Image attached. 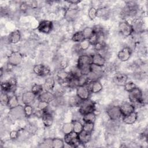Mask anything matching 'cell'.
I'll return each instance as SVG.
<instances>
[{
	"label": "cell",
	"mask_w": 148,
	"mask_h": 148,
	"mask_svg": "<svg viewBox=\"0 0 148 148\" xmlns=\"http://www.w3.org/2000/svg\"><path fill=\"white\" fill-rule=\"evenodd\" d=\"M91 64V56L87 54H82L79 57L76 66L80 70L83 75H88L90 72Z\"/></svg>",
	"instance_id": "cell-1"
},
{
	"label": "cell",
	"mask_w": 148,
	"mask_h": 148,
	"mask_svg": "<svg viewBox=\"0 0 148 148\" xmlns=\"http://www.w3.org/2000/svg\"><path fill=\"white\" fill-rule=\"evenodd\" d=\"M105 72V66H99L91 64L90 65V72L87 75L89 82L98 80Z\"/></svg>",
	"instance_id": "cell-2"
},
{
	"label": "cell",
	"mask_w": 148,
	"mask_h": 148,
	"mask_svg": "<svg viewBox=\"0 0 148 148\" xmlns=\"http://www.w3.org/2000/svg\"><path fill=\"white\" fill-rule=\"evenodd\" d=\"M95 103L90 99L83 100L79 106V112L83 116L85 114L94 112Z\"/></svg>",
	"instance_id": "cell-3"
},
{
	"label": "cell",
	"mask_w": 148,
	"mask_h": 148,
	"mask_svg": "<svg viewBox=\"0 0 148 148\" xmlns=\"http://www.w3.org/2000/svg\"><path fill=\"white\" fill-rule=\"evenodd\" d=\"M138 10V6L136 2H128L121 11V14L124 17H132L136 15Z\"/></svg>",
	"instance_id": "cell-4"
},
{
	"label": "cell",
	"mask_w": 148,
	"mask_h": 148,
	"mask_svg": "<svg viewBox=\"0 0 148 148\" xmlns=\"http://www.w3.org/2000/svg\"><path fill=\"white\" fill-rule=\"evenodd\" d=\"M142 95V90L139 88L136 87L134 90L129 92L128 98L130 99V102L132 103L135 107L136 105H143L141 102Z\"/></svg>",
	"instance_id": "cell-5"
},
{
	"label": "cell",
	"mask_w": 148,
	"mask_h": 148,
	"mask_svg": "<svg viewBox=\"0 0 148 148\" xmlns=\"http://www.w3.org/2000/svg\"><path fill=\"white\" fill-rule=\"evenodd\" d=\"M64 141L66 144L73 147H78L80 145H84L79 142L78 134L73 131L69 134H65L64 138Z\"/></svg>",
	"instance_id": "cell-6"
},
{
	"label": "cell",
	"mask_w": 148,
	"mask_h": 148,
	"mask_svg": "<svg viewBox=\"0 0 148 148\" xmlns=\"http://www.w3.org/2000/svg\"><path fill=\"white\" fill-rule=\"evenodd\" d=\"M2 91L5 92H13L17 87V80L14 77H11L8 81L3 82L1 83Z\"/></svg>",
	"instance_id": "cell-7"
},
{
	"label": "cell",
	"mask_w": 148,
	"mask_h": 148,
	"mask_svg": "<svg viewBox=\"0 0 148 148\" xmlns=\"http://www.w3.org/2000/svg\"><path fill=\"white\" fill-rule=\"evenodd\" d=\"M106 113L110 120L112 121H117L122 117L120 107L117 105L111 106L108 108L106 109Z\"/></svg>",
	"instance_id": "cell-8"
},
{
	"label": "cell",
	"mask_w": 148,
	"mask_h": 148,
	"mask_svg": "<svg viewBox=\"0 0 148 148\" xmlns=\"http://www.w3.org/2000/svg\"><path fill=\"white\" fill-rule=\"evenodd\" d=\"M119 31L121 35L125 37L131 36L133 34V30L131 24L126 20H123L119 23Z\"/></svg>",
	"instance_id": "cell-9"
},
{
	"label": "cell",
	"mask_w": 148,
	"mask_h": 148,
	"mask_svg": "<svg viewBox=\"0 0 148 148\" xmlns=\"http://www.w3.org/2000/svg\"><path fill=\"white\" fill-rule=\"evenodd\" d=\"M23 56L20 52L15 51L12 52L8 57V64L10 66H17L21 62Z\"/></svg>",
	"instance_id": "cell-10"
},
{
	"label": "cell",
	"mask_w": 148,
	"mask_h": 148,
	"mask_svg": "<svg viewBox=\"0 0 148 148\" xmlns=\"http://www.w3.org/2000/svg\"><path fill=\"white\" fill-rule=\"evenodd\" d=\"M9 116H10V118L14 121L21 119L23 117H25L24 112V107L21 105H18L13 109H10Z\"/></svg>",
	"instance_id": "cell-11"
},
{
	"label": "cell",
	"mask_w": 148,
	"mask_h": 148,
	"mask_svg": "<svg viewBox=\"0 0 148 148\" xmlns=\"http://www.w3.org/2000/svg\"><path fill=\"white\" fill-rule=\"evenodd\" d=\"M53 24L50 20H42L38 26V31L43 34H49L53 29Z\"/></svg>",
	"instance_id": "cell-12"
},
{
	"label": "cell",
	"mask_w": 148,
	"mask_h": 148,
	"mask_svg": "<svg viewBox=\"0 0 148 148\" xmlns=\"http://www.w3.org/2000/svg\"><path fill=\"white\" fill-rule=\"evenodd\" d=\"M91 94L87 85L78 86L76 88V95L82 101L89 99Z\"/></svg>",
	"instance_id": "cell-13"
},
{
	"label": "cell",
	"mask_w": 148,
	"mask_h": 148,
	"mask_svg": "<svg viewBox=\"0 0 148 148\" xmlns=\"http://www.w3.org/2000/svg\"><path fill=\"white\" fill-rule=\"evenodd\" d=\"M79 15V10L77 8L73 7H69L65 10L64 17L68 22L75 21Z\"/></svg>",
	"instance_id": "cell-14"
},
{
	"label": "cell",
	"mask_w": 148,
	"mask_h": 148,
	"mask_svg": "<svg viewBox=\"0 0 148 148\" xmlns=\"http://www.w3.org/2000/svg\"><path fill=\"white\" fill-rule=\"evenodd\" d=\"M132 54V50L130 47L125 46L123 47L117 54L119 60L121 62H125L128 61Z\"/></svg>",
	"instance_id": "cell-15"
},
{
	"label": "cell",
	"mask_w": 148,
	"mask_h": 148,
	"mask_svg": "<svg viewBox=\"0 0 148 148\" xmlns=\"http://www.w3.org/2000/svg\"><path fill=\"white\" fill-rule=\"evenodd\" d=\"M34 72L39 76H45L49 75L50 72V68L43 64L35 65L33 68Z\"/></svg>",
	"instance_id": "cell-16"
},
{
	"label": "cell",
	"mask_w": 148,
	"mask_h": 148,
	"mask_svg": "<svg viewBox=\"0 0 148 148\" xmlns=\"http://www.w3.org/2000/svg\"><path fill=\"white\" fill-rule=\"evenodd\" d=\"M120 109L122 114V117L128 115L135 111V107L131 102H125L119 106Z\"/></svg>",
	"instance_id": "cell-17"
},
{
	"label": "cell",
	"mask_w": 148,
	"mask_h": 148,
	"mask_svg": "<svg viewBox=\"0 0 148 148\" xmlns=\"http://www.w3.org/2000/svg\"><path fill=\"white\" fill-rule=\"evenodd\" d=\"M128 80V76L126 74L122 73H116L113 78V83L119 86H124L125 83L127 82Z\"/></svg>",
	"instance_id": "cell-18"
},
{
	"label": "cell",
	"mask_w": 148,
	"mask_h": 148,
	"mask_svg": "<svg viewBox=\"0 0 148 148\" xmlns=\"http://www.w3.org/2000/svg\"><path fill=\"white\" fill-rule=\"evenodd\" d=\"M86 85L90 90L91 93L92 94H97L103 88L102 84L99 80L89 82Z\"/></svg>",
	"instance_id": "cell-19"
},
{
	"label": "cell",
	"mask_w": 148,
	"mask_h": 148,
	"mask_svg": "<svg viewBox=\"0 0 148 148\" xmlns=\"http://www.w3.org/2000/svg\"><path fill=\"white\" fill-rule=\"evenodd\" d=\"M131 25L133 30V33L139 34L143 32L144 31V23L139 18L135 19Z\"/></svg>",
	"instance_id": "cell-20"
},
{
	"label": "cell",
	"mask_w": 148,
	"mask_h": 148,
	"mask_svg": "<svg viewBox=\"0 0 148 148\" xmlns=\"http://www.w3.org/2000/svg\"><path fill=\"white\" fill-rule=\"evenodd\" d=\"M56 98V96L51 91H45L38 95V100L46 102L48 103L52 102Z\"/></svg>",
	"instance_id": "cell-21"
},
{
	"label": "cell",
	"mask_w": 148,
	"mask_h": 148,
	"mask_svg": "<svg viewBox=\"0 0 148 148\" xmlns=\"http://www.w3.org/2000/svg\"><path fill=\"white\" fill-rule=\"evenodd\" d=\"M36 96L31 91H26L22 95V102L24 105H31L34 102Z\"/></svg>",
	"instance_id": "cell-22"
},
{
	"label": "cell",
	"mask_w": 148,
	"mask_h": 148,
	"mask_svg": "<svg viewBox=\"0 0 148 148\" xmlns=\"http://www.w3.org/2000/svg\"><path fill=\"white\" fill-rule=\"evenodd\" d=\"M91 64L99 65V66H105L106 60L99 53H95L91 55Z\"/></svg>",
	"instance_id": "cell-23"
},
{
	"label": "cell",
	"mask_w": 148,
	"mask_h": 148,
	"mask_svg": "<svg viewBox=\"0 0 148 148\" xmlns=\"http://www.w3.org/2000/svg\"><path fill=\"white\" fill-rule=\"evenodd\" d=\"M137 119H138V113L135 111L133 112L132 113L128 115L122 117L123 121L125 124H129V125L135 123L137 120Z\"/></svg>",
	"instance_id": "cell-24"
},
{
	"label": "cell",
	"mask_w": 148,
	"mask_h": 148,
	"mask_svg": "<svg viewBox=\"0 0 148 148\" xmlns=\"http://www.w3.org/2000/svg\"><path fill=\"white\" fill-rule=\"evenodd\" d=\"M9 42L10 43H17L21 39V33L19 30H14L12 31L8 37Z\"/></svg>",
	"instance_id": "cell-25"
},
{
	"label": "cell",
	"mask_w": 148,
	"mask_h": 148,
	"mask_svg": "<svg viewBox=\"0 0 148 148\" xmlns=\"http://www.w3.org/2000/svg\"><path fill=\"white\" fill-rule=\"evenodd\" d=\"M42 120L43 125L46 127H49L53 123V117L50 112L46 110L42 117Z\"/></svg>",
	"instance_id": "cell-26"
},
{
	"label": "cell",
	"mask_w": 148,
	"mask_h": 148,
	"mask_svg": "<svg viewBox=\"0 0 148 148\" xmlns=\"http://www.w3.org/2000/svg\"><path fill=\"white\" fill-rule=\"evenodd\" d=\"M91 138V134L88 133L86 131H82L81 132L78 134V139L79 142L85 145L90 142Z\"/></svg>",
	"instance_id": "cell-27"
},
{
	"label": "cell",
	"mask_w": 148,
	"mask_h": 148,
	"mask_svg": "<svg viewBox=\"0 0 148 148\" xmlns=\"http://www.w3.org/2000/svg\"><path fill=\"white\" fill-rule=\"evenodd\" d=\"M43 88L45 91H52L55 87V80L53 77L47 78L43 84Z\"/></svg>",
	"instance_id": "cell-28"
},
{
	"label": "cell",
	"mask_w": 148,
	"mask_h": 148,
	"mask_svg": "<svg viewBox=\"0 0 148 148\" xmlns=\"http://www.w3.org/2000/svg\"><path fill=\"white\" fill-rule=\"evenodd\" d=\"M110 11L109 8L106 6L97 9V17L102 18H106L109 17Z\"/></svg>",
	"instance_id": "cell-29"
},
{
	"label": "cell",
	"mask_w": 148,
	"mask_h": 148,
	"mask_svg": "<svg viewBox=\"0 0 148 148\" xmlns=\"http://www.w3.org/2000/svg\"><path fill=\"white\" fill-rule=\"evenodd\" d=\"M58 82L68 80L70 77L69 72H66L64 69H60L57 74Z\"/></svg>",
	"instance_id": "cell-30"
},
{
	"label": "cell",
	"mask_w": 148,
	"mask_h": 148,
	"mask_svg": "<svg viewBox=\"0 0 148 148\" xmlns=\"http://www.w3.org/2000/svg\"><path fill=\"white\" fill-rule=\"evenodd\" d=\"M18 105H19V103H18V99L17 97L14 94L10 96L7 106L10 109L17 106Z\"/></svg>",
	"instance_id": "cell-31"
},
{
	"label": "cell",
	"mask_w": 148,
	"mask_h": 148,
	"mask_svg": "<svg viewBox=\"0 0 148 148\" xmlns=\"http://www.w3.org/2000/svg\"><path fill=\"white\" fill-rule=\"evenodd\" d=\"M91 44L88 39H84L80 42L77 44V51H84L87 50L90 46Z\"/></svg>",
	"instance_id": "cell-32"
},
{
	"label": "cell",
	"mask_w": 148,
	"mask_h": 148,
	"mask_svg": "<svg viewBox=\"0 0 148 148\" xmlns=\"http://www.w3.org/2000/svg\"><path fill=\"white\" fill-rule=\"evenodd\" d=\"M82 101L76 95L75 96L71 97L68 99V104L71 107H79L81 102Z\"/></svg>",
	"instance_id": "cell-33"
},
{
	"label": "cell",
	"mask_w": 148,
	"mask_h": 148,
	"mask_svg": "<svg viewBox=\"0 0 148 148\" xmlns=\"http://www.w3.org/2000/svg\"><path fill=\"white\" fill-rule=\"evenodd\" d=\"M73 131L76 134H79L83 131V125L79 120H73Z\"/></svg>",
	"instance_id": "cell-34"
},
{
	"label": "cell",
	"mask_w": 148,
	"mask_h": 148,
	"mask_svg": "<svg viewBox=\"0 0 148 148\" xmlns=\"http://www.w3.org/2000/svg\"><path fill=\"white\" fill-rule=\"evenodd\" d=\"M96 119V115L94 112L88 113L82 116V120L84 122H93L94 123Z\"/></svg>",
	"instance_id": "cell-35"
},
{
	"label": "cell",
	"mask_w": 148,
	"mask_h": 148,
	"mask_svg": "<svg viewBox=\"0 0 148 148\" xmlns=\"http://www.w3.org/2000/svg\"><path fill=\"white\" fill-rule=\"evenodd\" d=\"M83 39H84V37H83L82 31H79L76 32L72 36V40L77 43L80 42Z\"/></svg>",
	"instance_id": "cell-36"
},
{
	"label": "cell",
	"mask_w": 148,
	"mask_h": 148,
	"mask_svg": "<svg viewBox=\"0 0 148 148\" xmlns=\"http://www.w3.org/2000/svg\"><path fill=\"white\" fill-rule=\"evenodd\" d=\"M64 147V141L60 138L52 139V147L63 148Z\"/></svg>",
	"instance_id": "cell-37"
},
{
	"label": "cell",
	"mask_w": 148,
	"mask_h": 148,
	"mask_svg": "<svg viewBox=\"0 0 148 148\" xmlns=\"http://www.w3.org/2000/svg\"><path fill=\"white\" fill-rule=\"evenodd\" d=\"M83 131L91 134L94 129V123L93 122H84L83 124Z\"/></svg>",
	"instance_id": "cell-38"
},
{
	"label": "cell",
	"mask_w": 148,
	"mask_h": 148,
	"mask_svg": "<svg viewBox=\"0 0 148 148\" xmlns=\"http://www.w3.org/2000/svg\"><path fill=\"white\" fill-rule=\"evenodd\" d=\"M82 31L84 39H88L94 34L92 27H87L84 28L83 30Z\"/></svg>",
	"instance_id": "cell-39"
},
{
	"label": "cell",
	"mask_w": 148,
	"mask_h": 148,
	"mask_svg": "<svg viewBox=\"0 0 148 148\" xmlns=\"http://www.w3.org/2000/svg\"><path fill=\"white\" fill-rule=\"evenodd\" d=\"M43 87L41 84H35L34 86H32L31 88V91L35 95H39L43 91Z\"/></svg>",
	"instance_id": "cell-40"
},
{
	"label": "cell",
	"mask_w": 148,
	"mask_h": 148,
	"mask_svg": "<svg viewBox=\"0 0 148 148\" xmlns=\"http://www.w3.org/2000/svg\"><path fill=\"white\" fill-rule=\"evenodd\" d=\"M62 131L64 134V135L69 134L71 132H72L73 131V123H72V121L71 123H65L62 127Z\"/></svg>",
	"instance_id": "cell-41"
},
{
	"label": "cell",
	"mask_w": 148,
	"mask_h": 148,
	"mask_svg": "<svg viewBox=\"0 0 148 148\" xmlns=\"http://www.w3.org/2000/svg\"><path fill=\"white\" fill-rule=\"evenodd\" d=\"M24 114L26 117H29L34 114V110L31 105H25L24 106Z\"/></svg>",
	"instance_id": "cell-42"
},
{
	"label": "cell",
	"mask_w": 148,
	"mask_h": 148,
	"mask_svg": "<svg viewBox=\"0 0 148 148\" xmlns=\"http://www.w3.org/2000/svg\"><path fill=\"white\" fill-rule=\"evenodd\" d=\"M69 74L71 76L75 77V78H79L80 76H82L83 74L82 73L80 70L78 68V67L76 66L75 67H73L71 69V71L69 72Z\"/></svg>",
	"instance_id": "cell-43"
},
{
	"label": "cell",
	"mask_w": 148,
	"mask_h": 148,
	"mask_svg": "<svg viewBox=\"0 0 148 148\" xmlns=\"http://www.w3.org/2000/svg\"><path fill=\"white\" fill-rule=\"evenodd\" d=\"M97 53H99L101 56H102L106 60L109 58V57H110V53L107 46Z\"/></svg>",
	"instance_id": "cell-44"
},
{
	"label": "cell",
	"mask_w": 148,
	"mask_h": 148,
	"mask_svg": "<svg viewBox=\"0 0 148 148\" xmlns=\"http://www.w3.org/2000/svg\"><path fill=\"white\" fill-rule=\"evenodd\" d=\"M9 99V96L8 95V93L2 91L0 95V102L1 104L4 106H7Z\"/></svg>",
	"instance_id": "cell-45"
},
{
	"label": "cell",
	"mask_w": 148,
	"mask_h": 148,
	"mask_svg": "<svg viewBox=\"0 0 148 148\" xmlns=\"http://www.w3.org/2000/svg\"><path fill=\"white\" fill-rule=\"evenodd\" d=\"M88 15L91 20H94L97 17V9L94 7H91L88 10Z\"/></svg>",
	"instance_id": "cell-46"
},
{
	"label": "cell",
	"mask_w": 148,
	"mask_h": 148,
	"mask_svg": "<svg viewBox=\"0 0 148 148\" xmlns=\"http://www.w3.org/2000/svg\"><path fill=\"white\" fill-rule=\"evenodd\" d=\"M124 87V90L127 92H130L135 88L136 87L135 84L132 82H128L125 83V84L123 86Z\"/></svg>",
	"instance_id": "cell-47"
},
{
	"label": "cell",
	"mask_w": 148,
	"mask_h": 148,
	"mask_svg": "<svg viewBox=\"0 0 148 148\" xmlns=\"http://www.w3.org/2000/svg\"><path fill=\"white\" fill-rule=\"evenodd\" d=\"M49 105V103H48L46 102L39 101V102L38 103V108L42 110L46 111V110H47Z\"/></svg>",
	"instance_id": "cell-48"
},
{
	"label": "cell",
	"mask_w": 148,
	"mask_h": 148,
	"mask_svg": "<svg viewBox=\"0 0 148 148\" xmlns=\"http://www.w3.org/2000/svg\"><path fill=\"white\" fill-rule=\"evenodd\" d=\"M88 40L90 42L91 45L94 46L98 41V35L97 34L94 32V34L92 35V36Z\"/></svg>",
	"instance_id": "cell-49"
},
{
	"label": "cell",
	"mask_w": 148,
	"mask_h": 148,
	"mask_svg": "<svg viewBox=\"0 0 148 148\" xmlns=\"http://www.w3.org/2000/svg\"><path fill=\"white\" fill-rule=\"evenodd\" d=\"M29 8L31 9H35L38 6V2L35 1H29L25 2Z\"/></svg>",
	"instance_id": "cell-50"
},
{
	"label": "cell",
	"mask_w": 148,
	"mask_h": 148,
	"mask_svg": "<svg viewBox=\"0 0 148 148\" xmlns=\"http://www.w3.org/2000/svg\"><path fill=\"white\" fill-rule=\"evenodd\" d=\"M18 136H19V132L17 131H15V130L12 131L9 134V136L12 139H16L18 137Z\"/></svg>",
	"instance_id": "cell-51"
},
{
	"label": "cell",
	"mask_w": 148,
	"mask_h": 148,
	"mask_svg": "<svg viewBox=\"0 0 148 148\" xmlns=\"http://www.w3.org/2000/svg\"><path fill=\"white\" fill-rule=\"evenodd\" d=\"M29 8L28 6L27 5V3L25 2H22L20 5V10H21L22 12H25L28 10V9Z\"/></svg>",
	"instance_id": "cell-52"
},
{
	"label": "cell",
	"mask_w": 148,
	"mask_h": 148,
	"mask_svg": "<svg viewBox=\"0 0 148 148\" xmlns=\"http://www.w3.org/2000/svg\"><path fill=\"white\" fill-rule=\"evenodd\" d=\"M68 66V62L66 60H62L60 62V69H65Z\"/></svg>",
	"instance_id": "cell-53"
},
{
	"label": "cell",
	"mask_w": 148,
	"mask_h": 148,
	"mask_svg": "<svg viewBox=\"0 0 148 148\" xmlns=\"http://www.w3.org/2000/svg\"><path fill=\"white\" fill-rule=\"evenodd\" d=\"M43 143L45 145V146L52 147V139H46L44 140Z\"/></svg>",
	"instance_id": "cell-54"
},
{
	"label": "cell",
	"mask_w": 148,
	"mask_h": 148,
	"mask_svg": "<svg viewBox=\"0 0 148 148\" xmlns=\"http://www.w3.org/2000/svg\"><path fill=\"white\" fill-rule=\"evenodd\" d=\"M68 3L72 5H76L77 4L79 3L81 1H79V0H69V1H66Z\"/></svg>",
	"instance_id": "cell-55"
}]
</instances>
